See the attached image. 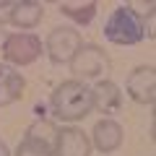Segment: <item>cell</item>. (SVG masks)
Segmentation results:
<instances>
[{"label":"cell","mask_w":156,"mask_h":156,"mask_svg":"<svg viewBox=\"0 0 156 156\" xmlns=\"http://www.w3.org/2000/svg\"><path fill=\"white\" fill-rule=\"evenodd\" d=\"M52 112L60 120H83L94 109V94L83 81H62L52 94Z\"/></svg>","instance_id":"1"},{"label":"cell","mask_w":156,"mask_h":156,"mask_svg":"<svg viewBox=\"0 0 156 156\" xmlns=\"http://www.w3.org/2000/svg\"><path fill=\"white\" fill-rule=\"evenodd\" d=\"M107 68H109V57L96 44H81L78 52L73 55V60H70V70L78 78H96Z\"/></svg>","instance_id":"4"},{"label":"cell","mask_w":156,"mask_h":156,"mask_svg":"<svg viewBox=\"0 0 156 156\" xmlns=\"http://www.w3.org/2000/svg\"><path fill=\"white\" fill-rule=\"evenodd\" d=\"M23 86L26 83H23V78L18 76L16 70L0 65V107H5V104H11V101L21 99Z\"/></svg>","instance_id":"10"},{"label":"cell","mask_w":156,"mask_h":156,"mask_svg":"<svg viewBox=\"0 0 156 156\" xmlns=\"http://www.w3.org/2000/svg\"><path fill=\"white\" fill-rule=\"evenodd\" d=\"M5 39H8V34H5V29H3V23H0V50H3V44H5Z\"/></svg>","instance_id":"16"},{"label":"cell","mask_w":156,"mask_h":156,"mask_svg":"<svg viewBox=\"0 0 156 156\" xmlns=\"http://www.w3.org/2000/svg\"><path fill=\"white\" fill-rule=\"evenodd\" d=\"M11 11H13V3H0V23L3 21H11Z\"/></svg>","instance_id":"15"},{"label":"cell","mask_w":156,"mask_h":156,"mask_svg":"<svg viewBox=\"0 0 156 156\" xmlns=\"http://www.w3.org/2000/svg\"><path fill=\"white\" fill-rule=\"evenodd\" d=\"M44 16V8L39 3H31V0H21V3H13V11H11V23L21 29H31L37 26Z\"/></svg>","instance_id":"11"},{"label":"cell","mask_w":156,"mask_h":156,"mask_svg":"<svg viewBox=\"0 0 156 156\" xmlns=\"http://www.w3.org/2000/svg\"><path fill=\"white\" fill-rule=\"evenodd\" d=\"M3 55L8 62L29 65L42 55V42L34 34H8L5 44H3Z\"/></svg>","instance_id":"5"},{"label":"cell","mask_w":156,"mask_h":156,"mask_svg":"<svg viewBox=\"0 0 156 156\" xmlns=\"http://www.w3.org/2000/svg\"><path fill=\"white\" fill-rule=\"evenodd\" d=\"M0 156H11V154H8V146H5V140H0Z\"/></svg>","instance_id":"17"},{"label":"cell","mask_w":156,"mask_h":156,"mask_svg":"<svg viewBox=\"0 0 156 156\" xmlns=\"http://www.w3.org/2000/svg\"><path fill=\"white\" fill-rule=\"evenodd\" d=\"M91 94H94V107L99 112H104V115L120 109V104H122L120 86L112 83V81H101V83H96L94 89H91Z\"/></svg>","instance_id":"9"},{"label":"cell","mask_w":156,"mask_h":156,"mask_svg":"<svg viewBox=\"0 0 156 156\" xmlns=\"http://www.w3.org/2000/svg\"><path fill=\"white\" fill-rule=\"evenodd\" d=\"M104 37L109 39L112 44H138L146 37V23L130 5H120L107 18Z\"/></svg>","instance_id":"2"},{"label":"cell","mask_w":156,"mask_h":156,"mask_svg":"<svg viewBox=\"0 0 156 156\" xmlns=\"http://www.w3.org/2000/svg\"><path fill=\"white\" fill-rule=\"evenodd\" d=\"M55 156H91V140L83 130L78 128H62L57 133Z\"/></svg>","instance_id":"7"},{"label":"cell","mask_w":156,"mask_h":156,"mask_svg":"<svg viewBox=\"0 0 156 156\" xmlns=\"http://www.w3.org/2000/svg\"><path fill=\"white\" fill-rule=\"evenodd\" d=\"M16 156H55V151L37 143V140H31V138H23L16 148Z\"/></svg>","instance_id":"14"},{"label":"cell","mask_w":156,"mask_h":156,"mask_svg":"<svg viewBox=\"0 0 156 156\" xmlns=\"http://www.w3.org/2000/svg\"><path fill=\"white\" fill-rule=\"evenodd\" d=\"M94 146L101 154H112L122 146V128L115 120H101L94 125Z\"/></svg>","instance_id":"8"},{"label":"cell","mask_w":156,"mask_h":156,"mask_svg":"<svg viewBox=\"0 0 156 156\" xmlns=\"http://www.w3.org/2000/svg\"><path fill=\"white\" fill-rule=\"evenodd\" d=\"M57 133H60V130H57L52 122L39 120V122H34L31 128L26 130V138H31V140H37V143H42V146H47V148L55 151V146H57Z\"/></svg>","instance_id":"12"},{"label":"cell","mask_w":156,"mask_h":156,"mask_svg":"<svg viewBox=\"0 0 156 156\" xmlns=\"http://www.w3.org/2000/svg\"><path fill=\"white\" fill-rule=\"evenodd\" d=\"M44 47L52 62H70L73 55L78 52V47H81V34L70 26H57L50 31Z\"/></svg>","instance_id":"3"},{"label":"cell","mask_w":156,"mask_h":156,"mask_svg":"<svg viewBox=\"0 0 156 156\" xmlns=\"http://www.w3.org/2000/svg\"><path fill=\"white\" fill-rule=\"evenodd\" d=\"M62 16L73 18L76 23H89L91 18L96 16V3L89 0V3H60Z\"/></svg>","instance_id":"13"},{"label":"cell","mask_w":156,"mask_h":156,"mask_svg":"<svg viewBox=\"0 0 156 156\" xmlns=\"http://www.w3.org/2000/svg\"><path fill=\"white\" fill-rule=\"evenodd\" d=\"M128 94L138 104H154L156 99V70L151 65H140L128 76Z\"/></svg>","instance_id":"6"}]
</instances>
